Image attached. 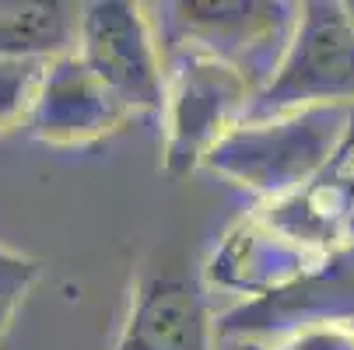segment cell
<instances>
[{
	"label": "cell",
	"instance_id": "cell-14",
	"mask_svg": "<svg viewBox=\"0 0 354 350\" xmlns=\"http://www.w3.org/2000/svg\"><path fill=\"white\" fill-rule=\"evenodd\" d=\"M347 14H351V25H354V0H351V4H347Z\"/></svg>",
	"mask_w": 354,
	"mask_h": 350
},
{
	"label": "cell",
	"instance_id": "cell-3",
	"mask_svg": "<svg viewBox=\"0 0 354 350\" xmlns=\"http://www.w3.org/2000/svg\"><path fill=\"white\" fill-rule=\"evenodd\" d=\"M257 81L239 67L196 53L176 49L169 84H165V175L183 179L196 165H204L211 147L242 123L245 109L257 98Z\"/></svg>",
	"mask_w": 354,
	"mask_h": 350
},
{
	"label": "cell",
	"instance_id": "cell-13",
	"mask_svg": "<svg viewBox=\"0 0 354 350\" xmlns=\"http://www.w3.org/2000/svg\"><path fill=\"white\" fill-rule=\"evenodd\" d=\"M42 277V266L15 249L0 245V347H4L11 322L21 309V302L28 298V291L35 287V280Z\"/></svg>",
	"mask_w": 354,
	"mask_h": 350
},
{
	"label": "cell",
	"instance_id": "cell-9",
	"mask_svg": "<svg viewBox=\"0 0 354 350\" xmlns=\"http://www.w3.org/2000/svg\"><path fill=\"white\" fill-rule=\"evenodd\" d=\"M354 217V116L347 137L340 140L337 155L326 168L288 200H277L263 211V221L274 224L281 235L298 242L316 256H326L330 245L344 238L347 221Z\"/></svg>",
	"mask_w": 354,
	"mask_h": 350
},
{
	"label": "cell",
	"instance_id": "cell-7",
	"mask_svg": "<svg viewBox=\"0 0 354 350\" xmlns=\"http://www.w3.org/2000/svg\"><path fill=\"white\" fill-rule=\"evenodd\" d=\"M347 309H354V249L326 253L288 287L232 309L218 322V333L274 336V333L295 329L301 322L333 319Z\"/></svg>",
	"mask_w": 354,
	"mask_h": 350
},
{
	"label": "cell",
	"instance_id": "cell-2",
	"mask_svg": "<svg viewBox=\"0 0 354 350\" xmlns=\"http://www.w3.org/2000/svg\"><path fill=\"white\" fill-rule=\"evenodd\" d=\"M313 106H354V25L347 4H301L295 35L242 119H270Z\"/></svg>",
	"mask_w": 354,
	"mask_h": 350
},
{
	"label": "cell",
	"instance_id": "cell-10",
	"mask_svg": "<svg viewBox=\"0 0 354 350\" xmlns=\"http://www.w3.org/2000/svg\"><path fill=\"white\" fill-rule=\"evenodd\" d=\"M316 260V253L301 249L274 224H267L263 214H257L225 235V245L214 253L207 273L214 284L249 294V302H257L298 280Z\"/></svg>",
	"mask_w": 354,
	"mask_h": 350
},
{
	"label": "cell",
	"instance_id": "cell-4",
	"mask_svg": "<svg viewBox=\"0 0 354 350\" xmlns=\"http://www.w3.org/2000/svg\"><path fill=\"white\" fill-rule=\"evenodd\" d=\"M301 4H260V0H221V4H169L162 39L176 49L218 57L239 67L263 88L277 70L295 35Z\"/></svg>",
	"mask_w": 354,
	"mask_h": 350
},
{
	"label": "cell",
	"instance_id": "cell-11",
	"mask_svg": "<svg viewBox=\"0 0 354 350\" xmlns=\"http://www.w3.org/2000/svg\"><path fill=\"white\" fill-rule=\"evenodd\" d=\"M84 4L71 0H0V57L57 60L77 53Z\"/></svg>",
	"mask_w": 354,
	"mask_h": 350
},
{
	"label": "cell",
	"instance_id": "cell-6",
	"mask_svg": "<svg viewBox=\"0 0 354 350\" xmlns=\"http://www.w3.org/2000/svg\"><path fill=\"white\" fill-rule=\"evenodd\" d=\"M218 322L196 270L179 253L140 266L113 350H214Z\"/></svg>",
	"mask_w": 354,
	"mask_h": 350
},
{
	"label": "cell",
	"instance_id": "cell-5",
	"mask_svg": "<svg viewBox=\"0 0 354 350\" xmlns=\"http://www.w3.org/2000/svg\"><path fill=\"white\" fill-rule=\"evenodd\" d=\"M144 11V4L130 0L84 4L77 57L127 113H162L169 70Z\"/></svg>",
	"mask_w": 354,
	"mask_h": 350
},
{
	"label": "cell",
	"instance_id": "cell-1",
	"mask_svg": "<svg viewBox=\"0 0 354 350\" xmlns=\"http://www.w3.org/2000/svg\"><path fill=\"white\" fill-rule=\"evenodd\" d=\"M354 106H313L270 119L235 123L204 158V168L270 204L306 189L347 137Z\"/></svg>",
	"mask_w": 354,
	"mask_h": 350
},
{
	"label": "cell",
	"instance_id": "cell-12",
	"mask_svg": "<svg viewBox=\"0 0 354 350\" xmlns=\"http://www.w3.org/2000/svg\"><path fill=\"white\" fill-rule=\"evenodd\" d=\"M46 70H49V60L0 57V133L15 126H28Z\"/></svg>",
	"mask_w": 354,
	"mask_h": 350
},
{
	"label": "cell",
	"instance_id": "cell-8",
	"mask_svg": "<svg viewBox=\"0 0 354 350\" xmlns=\"http://www.w3.org/2000/svg\"><path fill=\"white\" fill-rule=\"evenodd\" d=\"M130 113L106 91V84L98 81L77 53L49 60L39 102L28 119V133L46 140V144H91L113 133Z\"/></svg>",
	"mask_w": 354,
	"mask_h": 350
}]
</instances>
